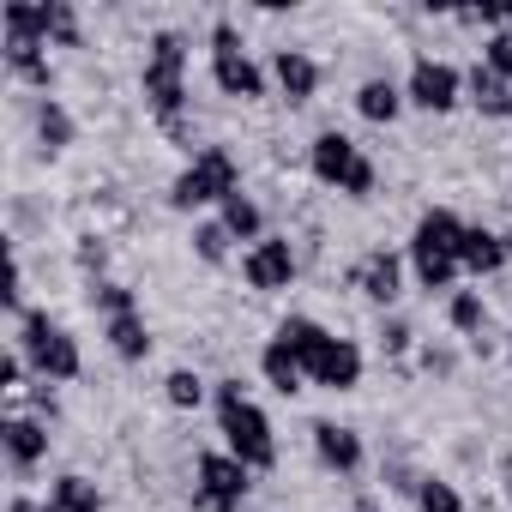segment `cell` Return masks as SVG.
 Masks as SVG:
<instances>
[{
  "mask_svg": "<svg viewBox=\"0 0 512 512\" xmlns=\"http://www.w3.org/2000/svg\"><path fill=\"white\" fill-rule=\"evenodd\" d=\"M217 422H223L229 452H235L247 470H272V464H278L272 422H266V410H260V404L241 392V380H223V386H217Z\"/></svg>",
  "mask_w": 512,
  "mask_h": 512,
  "instance_id": "cell-1",
  "label": "cell"
},
{
  "mask_svg": "<svg viewBox=\"0 0 512 512\" xmlns=\"http://www.w3.org/2000/svg\"><path fill=\"white\" fill-rule=\"evenodd\" d=\"M145 103L151 115L181 133V103H187V37L181 31H157L151 55H145Z\"/></svg>",
  "mask_w": 512,
  "mask_h": 512,
  "instance_id": "cell-2",
  "label": "cell"
},
{
  "mask_svg": "<svg viewBox=\"0 0 512 512\" xmlns=\"http://www.w3.org/2000/svg\"><path fill=\"white\" fill-rule=\"evenodd\" d=\"M229 193H241L235 187V157L223 151V145H205L181 175H175V187H169V199H175V211H199V205H223Z\"/></svg>",
  "mask_w": 512,
  "mask_h": 512,
  "instance_id": "cell-3",
  "label": "cell"
},
{
  "mask_svg": "<svg viewBox=\"0 0 512 512\" xmlns=\"http://www.w3.org/2000/svg\"><path fill=\"white\" fill-rule=\"evenodd\" d=\"M19 350L43 380H73L79 374V338L67 326H55L49 314H25L19 320Z\"/></svg>",
  "mask_w": 512,
  "mask_h": 512,
  "instance_id": "cell-4",
  "label": "cell"
},
{
  "mask_svg": "<svg viewBox=\"0 0 512 512\" xmlns=\"http://www.w3.org/2000/svg\"><path fill=\"white\" fill-rule=\"evenodd\" d=\"M308 163H314V175H320L326 187H338V193H350V199H368V193H374V163H368L362 145L344 139V133H320L314 151H308Z\"/></svg>",
  "mask_w": 512,
  "mask_h": 512,
  "instance_id": "cell-5",
  "label": "cell"
},
{
  "mask_svg": "<svg viewBox=\"0 0 512 512\" xmlns=\"http://www.w3.org/2000/svg\"><path fill=\"white\" fill-rule=\"evenodd\" d=\"M253 488V470L235 452H205L199 458V506L205 512H235Z\"/></svg>",
  "mask_w": 512,
  "mask_h": 512,
  "instance_id": "cell-6",
  "label": "cell"
},
{
  "mask_svg": "<svg viewBox=\"0 0 512 512\" xmlns=\"http://www.w3.org/2000/svg\"><path fill=\"white\" fill-rule=\"evenodd\" d=\"M404 97H410L416 109H428V115H446V109L464 97V79H458V67H446V61L422 55V61L410 67V85H404Z\"/></svg>",
  "mask_w": 512,
  "mask_h": 512,
  "instance_id": "cell-7",
  "label": "cell"
},
{
  "mask_svg": "<svg viewBox=\"0 0 512 512\" xmlns=\"http://www.w3.org/2000/svg\"><path fill=\"white\" fill-rule=\"evenodd\" d=\"M302 368H308L314 386H332V392H356V386H362V350H356L350 338H326Z\"/></svg>",
  "mask_w": 512,
  "mask_h": 512,
  "instance_id": "cell-8",
  "label": "cell"
},
{
  "mask_svg": "<svg viewBox=\"0 0 512 512\" xmlns=\"http://www.w3.org/2000/svg\"><path fill=\"white\" fill-rule=\"evenodd\" d=\"M241 278H247L253 290H290V278H296V253H290V241H284V235L253 241L247 260H241Z\"/></svg>",
  "mask_w": 512,
  "mask_h": 512,
  "instance_id": "cell-9",
  "label": "cell"
},
{
  "mask_svg": "<svg viewBox=\"0 0 512 512\" xmlns=\"http://www.w3.org/2000/svg\"><path fill=\"white\" fill-rule=\"evenodd\" d=\"M464 217L458 211H446V205H434V211H422V223H416V235H410V253H440V260H458L464 253Z\"/></svg>",
  "mask_w": 512,
  "mask_h": 512,
  "instance_id": "cell-10",
  "label": "cell"
},
{
  "mask_svg": "<svg viewBox=\"0 0 512 512\" xmlns=\"http://www.w3.org/2000/svg\"><path fill=\"white\" fill-rule=\"evenodd\" d=\"M356 290H362L368 302L392 308V302H398V290H404V266H398V253H386V247L362 253V266H356Z\"/></svg>",
  "mask_w": 512,
  "mask_h": 512,
  "instance_id": "cell-11",
  "label": "cell"
},
{
  "mask_svg": "<svg viewBox=\"0 0 512 512\" xmlns=\"http://www.w3.org/2000/svg\"><path fill=\"white\" fill-rule=\"evenodd\" d=\"M0 446H7L13 470H37L49 458V428L37 416H7V422H0Z\"/></svg>",
  "mask_w": 512,
  "mask_h": 512,
  "instance_id": "cell-12",
  "label": "cell"
},
{
  "mask_svg": "<svg viewBox=\"0 0 512 512\" xmlns=\"http://www.w3.org/2000/svg\"><path fill=\"white\" fill-rule=\"evenodd\" d=\"M211 79H217L223 97H266V73L241 49H211Z\"/></svg>",
  "mask_w": 512,
  "mask_h": 512,
  "instance_id": "cell-13",
  "label": "cell"
},
{
  "mask_svg": "<svg viewBox=\"0 0 512 512\" xmlns=\"http://www.w3.org/2000/svg\"><path fill=\"white\" fill-rule=\"evenodd\" d=\"M314 452H320L332 470H344V476H356V470H362V434H356V428L314 422Z\"/></svg>",
  "mask_w": 512,
  "mask_h": 512,
  "instance_id": "cell-14",
  "label": "cell"
},
{
  "mask_svg": "<svg viewBox=\"0 0 512 512\" xmlns=\"http://www.w3.org/2000/svg\"><path fill=\"white\" fill-rule=\"evenodd\" d=\"M506 235H494V229H482V223H470L464 229V253H458V266L464 272H476V278H488V272H500L506 266Z\"/></svg>",
  "mask_w": 512,
  "mask_h": 512,
  "instance_id": "cell-15",
  "label": "cell"
},
{
  "mask_svg": "<svg viewBox=\"0 0 512 512\" xmlns=\"http://www.w3.org/2000/svg\"><path fill=\"white\" fill-rule=\"evenodd\" d=\"M272 73H278V85H284L290 103H308V97L320 91V67H314V55H302V49H278V55H272Z\"/></svg>",
  "mask_w": 512,
  "mask_h": 512,
  "instance_id": "cell-16",
  "label": "cell"
},
{
  "mask_svg": "<svg viewBox=\"0 0 512 512\" xmlns=\"http://www.w3.org/2000/svg\"><path fill=\"white\" fill-rule=\"evenodd\" d=\"M103 338H109V350H115L121 362H145V356H151V332H145L139 308H133V314H115V320H103Z\"/></svg>",
  "mask_w": 512,
  "mask_h": 512,
  "instance_id": "cell-17",
  "label": "cell"
},
{
  "mask_svg": "<svg viewBox=\"0 0 512 512\" xmlns=\"http://www.w3.org/2000/svg\"><path fill=\"white\" fill-rule=\"evenodd\" d=\"M260 368H266V380H272V392H284V398H296L302 392V380H308V368H302V356L290 350V344H266L260 350Z\"/></svg>",
  "mask_w": 512,
  "mask_h": 512,
  "instance_id": "cell-18",
  "label": "cell"
},
{
  "mask_svg": "<svg viewBox=\"0 0 512 512\" xmlns=\"http://www.w3.org/2000/svg\"><path fill=\"white\" fill-rule=\"evenodd\" d=\"M43 512H103V494H97V482H85V476H55Z\"/></svg>",
  "mask_w": 512,
  "mask_h": 512,
  "instance_id": "cell-19",
  "label": "cell"
},
{
  "mask_svg": "<svg viewBox=\"0 0 512 512\" xmlns=\"http://www.w3.org/2000/svg\"><path fill=\"white\" fill-rule=\"evenodd\" d=\"M464 91H470V103H476L482 115H512V85H506L500 73H488L482 61L470 67V79H464Z\"/></svg>",
  "mask_w": 512,
  "mask_h": 512,
  "instance_id": "cell-20",
  "label": "cell"
},
{
  "mask_svg": "<svg viewBox=\"0 0 512 512\" xmlns=\"http://www.w3.org/2000/svg\"><path fill=\"white\" fill-rule=\"evenodd\" d=\"M410 97L392 85V79H368L362 91H356V109H362V121H398V109H404Z\"/></svg>",
  "mask_w": 512,
  "mask_h": 512,
  "instance_id": "cell-21",
  "label": "cell"
},
{
  "mask_svg": "<svg viewBox=\"0 0 512 512\" xmlns=\"http://www.w3.org/2000/svg\"><path fill=\"white\" fill-rule=\"evenodd\" d=\"M217 223H223V229H229L235 241H253V235H260V229H266V217H260V205H253L247 193H229V199H223V217H217Z\"/></svg>",
  "mask_w": 512,
  "mask_h": 512,
  "instance_id": "cell-22",
  "label": "cell"
},
{
  "mask_svg": "<svg viewBox=\"0 0 512 512\" xmlns=\"http://www.w3.org/2000/svg\"><path fill=\"white\" fill-rule=\"evenodd\" d=\"M326 338H332V332H326L320 320H308V314H290V320L278 326V344H290V350H296L302 362H308V356H314V350H320Z\"/></svg>",
  "mask_w": 512,
  "mask_h": 512,
  "instance_id": "cell-23",
  "label": "cell"
},
{
  "mask_svg": "<svg viewBox=\"0 0 512 512\" xmlns=\"http://www.w3.org/2000/svg\"><path fill=\"white\" fill-rule=\"evenodd\" d=\"M446 320H452V332L476 338V332H482V320H488V308H482V296H476V290H452V302H446Z\"/></svg>",
  "mask_w": 512,
  "mask_h": 512,
  "instance_id": "cell-24",
  "label": "cell"
},
{
  "mask_svg": "<svg viewBox=\"0 0 512 512\" xmlns=\"http://www.w3.org/2000/svg\"><path fill=\"white\" fill-rule=\"evenodd\" d=\"M37 133H43L49 151H61V145H73V115H67L55 97H43V109H37Z\"/></svg>",
  "mask_w": 512,
  "mask_h": 512,
  "instance_id": "cell-25",
  "label": "cell"
},
{
  "mask_svg": "<svg viewBox=\"0 0 512 512\" xmlns=\"http://www.w3.org/2000/svg\"><path fill=\"white\" fill-rule=\"evenodd\" d=\"M410 260H416V278H422V290H452L458 284V260H440V253H410Z\"/></svg>",
  "mask_w": 512,
  "mask_h": 512,
  "instance_id": "cell-26",
  "label": "cell"
},
{
  "mask_svg": "<svg viewBox=\"0 0 512 512\" xmlns=\"http://www.w3.org/2000/svg\"><path fill=\"white\" fill-rule=\"evenodd\" d=\"M163 398H169L175 410H199V398H205V380H199L193 368H175V374L163 380Z\"/></svg>",
  "mask_w": 512,
  "mask_h": 512,
  "instance_id": "cell-27",
  "label": "cell"
},
{
  "mask_svg": "<svg viewBox=\"0 0 512 512\" xmlns=\"http://www.w3.org/2000/svg\"><path fill=\"white\" fill-rule=\"evenodd\" d=\"M416 506H422V512H464L458 488H452V482H434V476H416Z\"/></svg>",
  "mask_w": 512,
  "mask_h": 512,
  "instance_id": "cell-28",
  "label": "cell"
},
{
  "mask_svg": "<svg viewBox=\"0 0 512 512\" xmlns=\"http://www.w3.org/2000/svg\"><path fill=\"white\" fill-rule=\"evenodd\" d=\"M229 241H235V235H229L223 223H199V229H193V247H199L205 266H223V260H229Z\"/></svg>",
  "mask_w": 512,
  "mask_h": 512,
  "instance_id": "cell-29",
  "label": "cell"
},
{
  "mask_svg": "<svg viewBox=\"0 0 512 512\" xmlns=\"http://www.w3.org/2000/svg\"><path fill=\"white\" fill-rule=\"evenodd\" d=\"M91 308H97L103 320H115V314H133L139 302H133V290H121V284H103V278H97V284H91Z\"/></svg>",
  "mask_w": 512,
  "mask_h": 512,
  "instance_id": "cell-30",
  "label": "cell"
},
{
  "mask_svg": "<svg viewBox=\"0 0 512 512\" xmlns=\"http://www.w3.org/2000/svg\"><path fill=\"white\" fill-rule=\"evenodd\" d=\"M49 43H61V49L79 43V13L67 7V0H49Z\"/></svg>",
  "mask_w": 512,
  "mask_h": 512,
  "instance_id": "cell-31",
  "label": "cell"
},
{
  "mask_svg": "<svg viewBox=\"0 0 512 512\" xmlns=\"http://www.w3.org/2000/svg\"><path fill=\"white\" fill-rule=\"evenodd\" d=\"M482 67H488V73H500V79L512 85V31H494V37H488V55H482Z\"/></svg>",
  "mask_w": 512,
  "mask_h": 512,
  "instance_id": "cell-32",
  "label": "cell"
},
{
  "mask_svg": "<svg viewBox=\"0 0 512 512\" xmlns=\"http://www.w3.org/2000/svg\"><path fill=\"white\" fill-rule=\"evenodd\" d=\"M25 350H7V362H0V386H7V392H19V380H25Z\"/></svg>",
  "mask_w": 512,
  "mask_h": 512,
  "instance_id": "cell-33",
  "label": "cell"
},
{
  "mask_svg": "<svg viewBox=\"0 0 512 512\" xmlns=\"http://www.w3.org/2000/svg\"><path fill=\"white\" fill-rule=\"evenodd\" d=\"M79 266H85V272H103V241H85V247H79Z\"/></svg>",
  "mask_w": 512,
  "mask_h": 512,
  "instance_id": "cell-34",
  "label": "cell"
},
{
  "mask_svg": "<svg viewBox=\"0 0 512 512\" xmlns=\"http://www.w3.org/2000/svg\"><path fill=\"white\" fill-rule=\"evenodd\" d=\"M380 338H386V350H392V356H398V350H404V344H410V326H398V320H392V326H386V332H380Z\"/></svg>",
  "mask_w": 512,
  "mask_h": 512,
  "instance_id": "cell-35",
  "label": "cell"
},
{
  "mask_svg": "<svg viewBox=\"0 0 512 512\" xmlns=\"http://www.w3.org/2000/svg\"><path fill=\"white\" fill-rule=\"evenodd\" d=\"M7 512H43V506H37V500H25V494H13V500H7Z\"/></svg>",
  "mask_w": 512,
  "mask_h": 512,
  "instance_id": "cell-36",
  "label": "cell"
},
{
  "mask_svg": "<svg viewBox=\"0 0 512 512\" xmlns=\"http://www.w3.org/2000/svg\"><path fill=\"white\" fill-rule=\"evenodd\" d=\"M506 247H512V235H506Z\"/></svg>",
  "mask_w": 512,
  "mask_h": 512,
  "instance_id": "cell-37",
  "label": "cell"
}]
</instances>
